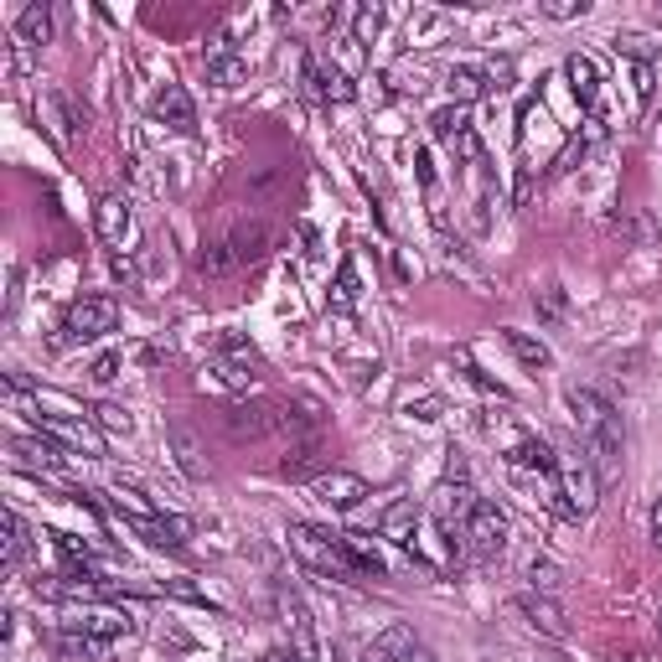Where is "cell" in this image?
<instances>
[{
  "label": "cell",
  "mask_w": 662,
  "mask_h": 662,
  "mask_svg": "<svg viewBox=\"0 0 662 662\" xmlns=\"http://www.w3.org/2000/svg\"><path fill=\"white\" fill-rule=\"evenodd\" d=\"M569 414L585 445V461L595 466V476H616L621 471V414L606 394L595 388H569Z\"/></svg>",
  "instance_id": "cell-1"
},
{
  "label": "cell",
  "mask_w": 662,
  "mask_h": 662,
  "mask_svg": "<svg viewBox=\"0 0 662 662\" xmlns=\"http://www.w3.org/2000/svg\"><path fill=\"white\" fill-rule=\"evenodd\" d=\"M285 538H290V549L306 559L311 569H321V575H331V580H357L342 533H326V528H311V523H290Z\"/></svg>",
  "instance_id": "cell-2"
},
{
  "label": "cell",
  "mask_w": 662,
  "mask_h": 662,
  "mask_svg": "<svg viewBox=\"0 0 662 662\" xmlns=\"http://www.w3.org/2000/svg\"><path fill=\"white\" fill-rule=\"evenodd\" d=\"M554 497H559V513H569V518H585V513H595V497H600V476H595V466L585 461V456H569V461H559V471H554Z\"/></svg>",
  "instance_id": "cell-3"
},
{
  "label": "cell",
  "mask_w": 662,
  "mask_h": 662,
  "mask_svg": "<svg viewBox=\"0 0 662 662\" xmlns=\"http://www.w3.org/2000/svg\"><path fill=\"white\" fill-rule=\"evenodd\" d=\"M461 538H466V554L471 559H497L507 549V513H502L497 502L481 497L471 507V518L461 523Z\"/></svg>",
  "instance_id": "cell-4"
},
{
  "label": "cell",
  "mask_w": 662,
  "mask_h": 662,
  "mask_svg": "<svg viewBox=\"0 0 662 662\" xmlns=\"http://www.w3.org/2000/svg\"><path fill=\"white\" fill-rule=\"evenodd\" d=\"M114 321H119V306L109 295H83V300L68 306L63 337L68 342H94V337H104V331H114Z\"/></svg>",
  "instance_id": "cell-5"
},
{
  "label": "cell",
  "mask_w": 662,
  "mask_h": 662,
  "mask_svg": "<svg viewBox=\"0 0 662 662\" xmlns=\"http://www.w3.org/2000/svg\"><path fill=\"white\" fill-rule=\"evenodd\" d=\"M228 435L233 440H264V435H275L280 430V404H249V399H238L228 404Z\"/></svg>",
  "instance_id": "cell-6"
},
{
  "label": "cell",
  "mask_w": 662,
  "mask_h": 662,
  "mask_svg": "<svg viewBox=\"0 0 662 662\" xmlns=\"http://www.w3.org/2000/svg\"><path fill=\"white\" fill-rule=\"evenodd\" d=\"M481 497L471 492V481H440L435 487V502H430V513H435V523L445 528V533H456L466 518H471V507H476Z\"/></svg>",
  "instance_id": "cell-7"
},
{
  "label": "cell",
  "mask_w": 662,
  "mask_h": 662,
  "mask_svg": "<svg viewBox=\"0 0 662 662\" xmlns=\"http://www.w3.org/2000/svg\"><path fill=\"white\" fill-rule=\"evenodd\" d=\"M125 523L145 538V544L150 549H182L187 544V538H192V523L187 518H150V513H125Z\"/></svg>",
  "instance_id": "cell-8"
},
{
  "label": "cell",
  "mask_w": 662,
  "mask_h": 662,
  "mask_svg": "<svg viewBox=\"0 0 662 662\" xmlns=\"http://www.w3.org/2000/svg\"><path fill=\"white\" fill-rule=\"evenodd\" d=\"M280 616H285V626H290V637H295V657L300 662H316L321 657V647H316V626H311V611L300 606V595H290V590H280Z\"/></svg>",
  "instance_id": "cell-9"
},
{
  "label": "cell",
  "mask_w": 662,
  "mask_h": 662,
  "mask_svg": "<svg viewBox=\"0 0 662 662\" xmlns=\"http://www.w3.org/2000/svg\"><path fill=\"white\" fill-rule=\"evenodd\" d=\"M94 228H99V238L109 249H125V238H130V228H135V213H130V197H104L99 207H94Z\"/></svg>",
  "instance_id": "cell-10"
},
{
  "label": "cell",
  "mask_w": 662,
  "mask_h": 662,
  "mask_svg": "<svg viewBox=\"0 0 662 662\" xmlns=\"http://www.w3.org/2000/svg\"><path fill=\"white\" fill-rule=\"evenodd\" d=\"M316 497L326 507H337V513H352V507L368 497V481L352 476V471H326V476H316Z\"/></svg>",
  "instance_id": "cell-11"
},
{
  "label": "cell",
  "mask_w": 662,
  "mask_h": 662,
  "mask_svg": "<svg viewBox=\"0 0 662 662\" xmlns=\"http://www.w3.org/2000/svg\"><path fill=\"white\" fill-rule=\"evenodd\" d=\"M306 83H311V94L326 99V104H352L357 99V83L342 68H326L321 57H306Z\"/></svg>",
  "instance_id": "cell-12"
},
{
  "label": "cell",
  "mask_w": 662,
  "mask_h": 662,
  "mask_svg": "<svg viewBox=\"0 0 662 662\" xmlns=\"http://www.w3.org/2000/svg\"><path fill=\"white\" fill-rule=\"evenodd\" d=\"M32 419L42 425V435L57 440L63 450H88V456H99V440H94V430H88L83 419H63V414H32Z\"/></svg>",
  "instance_id": "cell-13"
},
{
  "label": "cell",
  "mask_w": 662,
  "mask_h": 662,
  "mask_svg": "<svg viewBox=\"0 0 662 662\" xmlns=\"http://www.w3.org/2000/svg\"><path fill=\"white\" fill-rule=\"evenodd\" d=\"M11 456L21 466H32V471H63L68 466V450L57 445V440H47V435H21V440H11Z\"/></svg>",
  "instance_id": "cell-14"
},
{
  "label": "cell",
  "mask_w": 662,
  "mask_h": 662,
  "mask_svg": "<svg viewBox=\"0 0 662 662\" xmlns=\"http://www.w3.org/2000/svg\"><path fill=\"white\" fill-rule=\"evenodd\" d=\"M507 466H513V471H538L544 481H554V471H559V456H554V445H549V440L523 435L513 450H507Z\"/></svg>",
  "instance_id": "cell-15"
},
{
  "label": "cell",
  "mask_w": 662,
  "mask_h": 662,
  "mask_svg": "<svg viewBox=\"0 0 662 662\" xmlns=\"http://www.w3.org/2000/svg\"><path fill=\"white\" fill-rule=\"evenodd\" d=\"M518 616H523L533 631L554 637V642H564V637H569V621H564V611L554 606L549 595H518Z\"/></svg>",
  "instance_id": "cell-16"
},
{
  "label": "cell",
  "mask_w": 662,
  "mask_h": 662,
  "mask_svg": "<svg viewBox=\"0 0 662 662\" xmlns=\"http://www.w3.org/2000/svg\"><path fill=\"white\" fill-rule=\"evenodd\" d=\"M156 119H161V125H171L176 135H197V109L187 99V88H176V83H166L161 94H156Z\"/></svg>",
  "instance_id": "cell-17"
},
{
  "label": "cell",
  "mask_w": 662,
  "mask_h": 662,
  "mask_svg": "<svg viewBox=\"0 0 662 662\" xmlns=\"http://www.w3.org/2000/svg\"><path fill=\"white\" fill-rule=\"evenodd\" d=\"M63 652L68 657H83V662H109L114 657V637H99V631H78V626H63Z\"/></svg>",
  "instance_id": "cell-18"
},
{
  "label": "cell",
  "mask_w": 662,
  "mask_h": 662,
  "mask_svg": "<svg viewBox=\"0 0 662 662\" xmlns=\"http://www.w3.org/2000/svg\"><path fill=\"white\" fill-rule=\"evenodd\" d=\"M564 78H569V88H575V99H580L585 109H595V99H600V68H595V57L575 52V57L564 63Z\"/></svg>",
  "instance_id": "cell-19"
},
{
  "label": "cell",
  "mask_w": 662,
  "mask_h": 662,
  "mask_svg": "<svg viewBox=\"0 0 662 662\" xmlns=\"http://www.w3.org/2000/svg\"><path fill=\"white\" fill-rule=\"evenodd\" d=\"M321 466V440L316 435H306V440H290V450H285V456H280V476L285 481H300V476H311Z\"/></svg>",
  "instance_id": "cell-20"
},
{
  "label": "cell",
  "mask_w": 662,
  "mask_h": 662,
  "mask_svg": "<svg viewBox=\"0 0 662 662\" xmlns=\"http://www.w3.org/2000/svg\"><path fill=\"white\" fill-rule=\"evenodd\" d=\"M414 647H419L414 642V626H383L378 637H373V647H368V662H404Z\"/></svg>",
  "instance_id": "cell-21"
},
{
  "label": "cell",
  "mask_w": 662,
  "mask_h": 662,
  "mask_svg": "<svg viewBox=\"0 0 662 662\" xmlns=\"http://www.w3.org/2000/svg\"><path fill=\"white\" fill-rule=\"evenodd\" d=\"M166 440H171V450H176V466H182L192 481H207V461H202L197 435H192L187 425H171V430H166Z\"/></svg>",
  "instance_id": "cell-22"
},
{
  "label": "cell",
  "mask_w": 662,
  "mask_h": 662,
  "mask_svg": "<svg viewBox=\"0 0 662 662\" xmlns=\"http://www.w3.org/2000/svg\"><path fill=\"white\" fill-rule=\"evenodd\" d=\"M16 42H21V47H47V42H52V11L42 6V0H32V6L21 11Z\"/></svg>",
  "instance_id": "cell-23"
},
{
  "label": "cell",
  "mask_w": 662,
  "mask_h": 662,
  "mask_svg": "<svg viewBox=\"0 0 662 662\" xmlns=\"http://www.w3.org/2000/svg\"><path fill=\"white\" fill-rule=\"evenodd\" d=\"M414 523H419V507H414V502H394V507L383 513L378 533L394 538V544H404V549H414Z\"/></svg>",
  "instance_id": "cell-24"
},
{
  "label": "cell",
  "mask_w": 662,
  "mask_h": 662,
  "mask_svg": "<svg viewBox=\"0 0 662 662\" xmlns=\"http://www.w3.org/2000/svg\"><path fill=\"white\" fill-rule=\"evenodd\" d=\"M502 342H507V352H513L523 368H533V373H538V368H549V347L538 342V337H528V331L507 326V331H502Z\"/></svg>",
  "instance_id": "cell-25"
},
{
  "label": "cell",
  "mask_w": 662,
  "mask_h": 662,
  "mask_svg": "<svg viewBox=\"0 0 662 662\" xmlns=\"http://www.w3.org/2000/svg\"><path fill=\"white\" fill-rule=\"evenodd\" d=\"M445 88H450V104H471V99H481V94H487V73H476V68H450L445 73Z\"/></svg>",
  "instance_id": "cell-26"
},
{
  "label": "cell",
  "mask_w": 662,
  "mask_h": 662,
  "mask_svg": "<svg viewBox=\"0 0 662 662\" xmlns=\"http://www.w3.org/2000/svg\"><path fill=\"white\" fill-rule=\"evenodd\" d=\"M342 544H347V559H352V575L357 580H383V554L368 549L357 533H342Z\"/></svg>",
  "instance_id": "cell-27"
},
{
  "label": "cell",
  "mask_w": 662,
  "mask_h": 662,
  "mask_svg": "<svg viewBox=\"0 0 662 662\" xmlns=\"http://www.w3.org/2000/svg\"><path fill=\"white\" fill-rule=\"evenodd\" d=\"M228 249H233V264H259L264 249H269V233H264L259 223H249V228H238V233L228 238Z\"/></svg>",
  "instance_id": "cell-28"
},
{
  "label": "cell",
  "mask_w": 662,
  "mask_h": 662,
  "mask_svg": "<svg viewBox=\"0 0 662 662\" xmlns=\"http://www.w3.org/2000/svg\"><path fill=\"white\" fill-rule=\"evenodd\" d=\"M331 311H342V316H352L357 311V264L352 259H342V269H337V285H331Z\"/></svg>",
  "instance_id": "cell-29"
},
{
  "label": "cell",
  "mask_w": 662,
  "mask_h": 662,
  "mask_svg": "<svg viewBox=\"0 0 662 662\" xmlns=\"http://www.w3.org/2000/svg\"><path fill=\"white\" fill-rule=\"evenodd\" d=\"M244 78H249L244 52H238V57H218V63H207V83H213V88H238Z\"/></svg>",
  "instance_id": "cell-30"
},
{
  "label": "cell",
  "mask_w": 662,
  "mask_h": 662,
  "mask_svg": "<svg viewBox=\"0 0 662 662\" xmlns=\"http://www.w3.org/2000/svg\"><path fill=\"white\" fill-rule=\"evenodd\" d=\"M218 352H223V363H233V368H259V352L244 342V337H233V331H223V337H218Z\"/></svg>",
  "instance_id": "cell-31"
},
{
  "label": "cell",
  "mask_w": 662,
  "mask_h": 662,
  "mask_svg": "<svg viewBox=\"0 0 662 662\" xmlns=\"http://www.w3.org/2000/svg\"><path fill=\"white\" fill-rule=\"evenodd\" d=\"M0 528H6V569H16L21 554H26V528H21V518H16V507H6V513H0Z\"/></svg>",
  "instance_id": "cell-32"
},
{
  "label": "cell",
  "mask_w": 662,
  "mask_h": 662,
  "mask_svg": "<svg viewBox=\"0 0 662 662\" xmlns=\"http://www.w3.org/2000/svg\"><path fill=\"white\" fill-rule=\"evenodd\" d=\"M461 130H471V125H466V109H461V104H450V109H440V114L430 119V135H435V140H445V145L456 140Z\"/></svg>",
  "instance_id": "cell-33"
},
{
  "label": "cell",
  "mask_w": 662,
  "mask_h": 662,
  "mask_svg": "<svg viewBox=\"0 0 662 662\" xmlns=\"http://www.w3.org/2000/svg\"><path fill=\"white\" fill-rule=\"evenodd\" d=\"M228 269H238L228 244H207V249L197 254V275H228Z\"/></svg>",
  "instance_id": "cell-34"
},
{
  "label": "cell",
  "mask_w": 662,
  "mask_h": 662,
  "mask_svg": "<svg viewBox=\"0 0 662 662\" xmlns=\"http://www.w3.org/2000/svg\"><path fill=\"white\" fill-rule=\"evenodd\" d=\"M383 32V11L378 6H357V16H352V42H373Z\"/></svg>",
  "instance_id": "cell-35"
},
{
  "label": "cell",
  "mask_w": 662,
  "mask_h": 662,
  "mask_svg": "<svg viewBox=\"0 0 662 662\" xmlns=\"http://www.w3.org/2000/svg\"><path fill=\"white\" fill-rule=\"evenodd\" d=\"M94 419H99V430H109V435H130V409H119V404H99Z\"/></svg>",
  "instance_id": "cell-36"
},
{
  "label": "cell",
  "mask_w": 662,
  "mask_h": 662,
  "mask_svg": "<svg viewBox=\"0 0 662 662\" xmlns=\"http://www.w3.org/2000/svg\"><path fill=\"white\" fill-rule=\"evenodd\" d=\"M533 306L544 311L549 321H564V311H569V306H564V290H559V285H544V290L533 295Z\"/></svg>",
  "instance_id": "cell-37"
},
{
  "label": "cell",
  "mask_w": 662,
  "mask_h": 662,
  "mask_svg": "<svg viewBox=\"0 0 662 662\" xmlns=\"http://www.w3.org/2000/svg\"><path fill=\"white\" fill-rule=\"evenodd\" d=\"M528 580H533L538 590H554V585H559V569H554L549 559H533V564H528Z\"/></svg>",
  "instance_id": "cell-38"
},
{
  "label": "cell",
  "mask_w": 662,
  "mask_h": 662,
  "mask_svg": "<svg viewBox=\"0 0 662 662\" xmlns=\"http://www.w3.org/2000/svg\"><path fill=\"white\" fill-rule=\"evenodd\" d=\"M590 6H585V0H549V6H544V16H554V21H575V16H585Z\"/></svg>",
  "instance_id": "cell-39"
},
{
  "label": "cell",
  "mask_w": 662,
  "mask_h": 662,
  "mask_svg": "<svg viewBox=\"0 0 662 662\" xmlns=\"http://www.w3.org/2000/svg\"><path fill=\"white\" fill-rule=\"evenodd\" d=\"M119 368H125V357H119V352H104L99 363H94V383H114Z\"/></svg>",
  "instance_id": "cell-40"
},
{
  "label": "cell",
  "mask_w": 662,
  "mask_h": 662,
  "mask_svg": "<svg viewBox=\"0 0 662 662\" xmlns=\"http://www.w3.org/2000/svg\"><path fill=\"white\" fill-rule=\"evenodd\" d=\"M409 414L414 419H440V399H409Z\"/></svg>",
  "instance_id": "cell-41"
},
{
  "label": "cell",
  "mask_w": 662,
  "mask_h": 662,
  "mask_svg": "<svg viewBox=\"0 0 662 662\" xmlns=\"http://www.w3.org/2000/svg\"><path fill=\"white\" fill-rule=\"evenodd\" d=\"M166 590H171V595H182V600H197V606H207V600H202V590H192L187 580H166Z\"/></svg>",
  "instance_id": "cell-42"
},
{
  "label": "cell",
  "mask_w": 662,
  "mask_h": 662,
  "mask_svg": "<svg viewBox=\"0 0 662 662\" xmlns=\"http://www.w3.org/2000/svg\"><path fill=\"white\" fill-rule=\"evenodd\" d=\"M637 94H642V104L652 99V68L647 63H637Z\"/></svg>",
  "instance_id": "cell-43"
},
{
  "label": "cell",
  "mask_w": 662,
  "mask_h": 662,
  "mask_svg": "<svg viewBox=\"0 0 662 662\" xmlns=\"http://www.w3.org/2000/svg\"><path fill=\"white\" fill-rule=\"evenodd\" d=\"M300 238H306V254L316 259V254H321V233H316L311 223H300Z\"/></svg>",
  "instance_id": "cell-44"
},
{
  "label": "cell",
  "mask_w": 662,
  "mask_h": 662,
  "mask_svg": "<svg viewBox=\"0 0 662 662\" xmlns=\"http://www.w3.org/2000/svg\"><path fill=\"white\" fill-rule=\"evenodd\" d=\"M652 538H657V549H662V497H657V507H652Z\"/></svg>",
  "instance_id": "cell-45"
},
{
  "label": "cell",
  "mask_w": 662,
  "mask_h": 662,
  "mask_svg": "<svg viewBox=\"0 0 662 662\" xmlns=\"http://www.w3.org/2000/svg\"><path fill=\"white\" fill-rule=\"evenodd\" d=\"M259 662H300V657H295V652H285V647H275V652H264Z\"/></svg>",
  "instance_id": "cell-46"
},
{
  "label": "cell",
  "mask_w": 662,
  "mask_h": 662,
  "mask_svg": "<svg viewBox=\"0 0 662 662\" xmlns=\"http://www.w3.org/2000/svg\"><path fill=\"white\" fill-rule=\"evenodd\" d=\"M404 662H440V657H435V652H425V647H414V652H409Z\"/></svg>",
  "instance_id": "cell-47"
},
{
  "label": "cell",
  "mask_w": 662,
  "mask_h": 662,
  "mask_svg": "<svg viewBox=\"0 0 662 662\" xmlns=\"http://www.w3.org/2000/svg\"><path fill=\"white\" fill-rule=\"evenodd\" d=\"M611 662H637V652H611Z\"/></svg>",
  "instance_id": "cell-48"
},
{
  "label": "cell",
  "mask_w": 662,
  "mask_h": 662,
  "mask_svg": "<svg viewBox=\"0 0 662 662\" xmlns=\"http://www.w3.org/2000/svg\"><path fill=\"white\" fill-rule=\"evenodd\" d=\"M657 626H662V621H657Z\"/></svg>",
  "instance_id": "cell-49"
}]
</instances>
